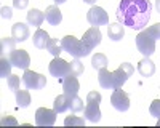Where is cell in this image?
Here are the masks:
<instances>
[{"label": "cell", "mask_w": 160, "mask_h": 128, "mask_svg": "<svg viewBox=\"0 0 160 128\" xmlns=\"http://www.w3.org/2000/svg\"><path fill=\"white\" fill-rule=\"evenodd\" d=\"M64 125H66V126H69V125H77V126H82V125H85V120H83V119H78V117H75V115H69V117H66Z\"/></svg>", "instance_id": "obj_30"}, {"label": "cell", "mask_w": 160, "mask_h": 128, "mask_svg": "<svg viewBox=\"0 0 160 128\" xmlns=\"http://www.w3.org/2000/svg\"><path fill=\"white\" fill-rule=\"evenodd\" d=\"M8 59L10 62L13 64L15 67H19V69H28L29 64H31V56L26 50H15L11 51V53L8 55Z\"/></svg>", "instance_id": "obj_10"}, {"label": "cell", "mask_w": 160, "mask_h": 128, "mask_svg": "<svg viewBox=\"0 0 160 128\" xmlns=\"http://www.w3.org/2000/svg\"><path fill=\"white\" fill-rule=\"evenodd\" d=\"M2 125H18V122L13 117H3L2 119Z\"/></svg>", "instance_id": "obj_36"}, {"label": "cell", "mask_w": 160, "mask_h": 128, "mask_svg": "<svg viewBox=\"0 0 160 128\" xmlns=\"http://www.w3.org/2000/svg\"><path fill=\"white\" fill-rule=\"evenodd\" d=\"M56 122V111L40 107L35 111V125L37 126H51Z\"/></svg>", "instance_id": "obj_7"}, {"label": "cell", "mask_w": 160, "mask_h": 128, "mask_svg": "<svg viewBox=\"0 0 160 128\" xmlns=\"http://www.w3.org/2000/svg\"><path fill=\"white\" fill-rule=\"evenodd\" d=\"M101 99H102V96L98 91H90L87 95V101H91V102H101Z\"/></svg>", "instance_id": "obj_33"}, {"label": "cell", "mask_w": 160, "mask_h": 128, "mask_svg": "<svg viewBox=\"0 0 160 128\" xmlns=\"http://www.w3.org/2000/svg\"><path fill=\"white\" fill-rule=\"evenodd\" d=\"M155 38L148 32V31H141L138 35H136V48H138V51L142 55V56H146V58H149L151 55H154L155 53Z\"/></svg>", "instance_id": "obj_3"}, {"label": "cell", "mask_w": 160, "mask_h": 128, "mask_svg": "<svg viewBox=\"0 0 160 128\" xmlns=\"http://www.w3.org/2000/svg\"><path fill=\"white\" fill-rule=\"evenodd\" d=\"M16 38H13V37H3L2 38V42H0V51H2V56H8L11 51H15L16 48Z\"/></svg>", "instance_id": "obj_22"}, {"label": "cell", "mask_w": 160, "mask_h": 128, "mask_svg": "<svg viewBox=\"0 0 160 128\" xmlns=\"http://www.w3.org/2000/svg\"><path fill=\"white\" fill-rule=\"evenodd\" d=\"M146 31H148V32L155 38V40H160V22H157V24L151 26V27H148Z\"/></svg>", "instance_id": "obj_32"}, {"label": "cell", "mask_w": 160, "mask_h": 128, "mask_svg": "<svg viewBox=\"0 0 160 128\" xmlns=\"http://www.w3.org/2000/svg\"><path fill=\"white\" fill-rule=\"evenodd\" d=\"M64 2H66V0H55L56 5H61V3H64Z\"/></svg>", "instance_id": "obj_39"}, {"label": "cell", "mask_w": 160, "mask_h": 128, "mask_svg": "<svg viewBox=\"0 0 160 128\" xmlns=\"http://www.w3.org/2000/svg\"><path fill=\"white\" fill-rule=\"evenodd\" d=\"M155 10L160 13V0H155Z\"/></svg>", "instance_id": "obj_37"}, {"label": "cell", "mask_w": 160, "mask_h": 128, "mask_svg": "<svg viewBox=\"0 0 160 128\" xmlns=\"http://www.w3.org/2000/svg\"><path fill=\"white\" fill-rule=\"evenodd\" d=\"M91 66H93V69H96V71L104 69L106 66H108V58H106V55L96 53L95 56H93V59H91Z\"/></svg>", "instance_id": "obj_26"}, {"label": "cell", "mask_w": 160, "mask_h": 128, "mask_svg": "<svg viewBox=\"0 0 160 128\" xmlns=\"http://www.w3.org/2000/svg\"><path fill=\"white\" fill-rule=\"evenodd\" d=\"M111 104L118 112H125L130 109V96L125 91H122L120 88H117V90H114V93L111 96Z\"/></svg>", "instance_id": "obj_9"}, {"label": "cell", "mask_w": 160, "mask_h": 128, "mask_svg": "<svg viewBox=\"0 0 160 128\" xmlns=\"http://www.w3.org/2000/svg\"><path fill=\"white\" fill-rule=\"evenodd\" d=\"M69 104H71V98H68L64 93L56 96L55 102H53V109L56 111V114H62L69 109Z\"/></svg>", "instance_id": "obj_21"}, {"label": "cell", "mask_w": 160, "mask_h": 128, "mask_svg": "<svg viewBox=\"0 0 160 128\" xmlns=\"http://www.w3.org/2000/svg\"><path fill=\"white\" fill-rule=\"evenodd\" d=\"M98 82L102 88L109 90V88H114V77H112V72H109L108 69H99V74H98Z\"/></svg>", "instance_id": "obj_19"}, {"label": "cell", "mask_w": 160, "mask_h": 128, "mask_svg": "<svg viewBox=\"0 0 160 128\" xmlns=\"http://www.w3.org/2000/svg\"><path fill=\"white\" fill-rule=\"evenodd\" d=\"M45 19V13H42L37 8H32L29 13H28V24L29 26H35V27H40Z\"/></svg>", "instance_id": "obj_20"}, {"label": "cell", "mask_w": 160, "mask_h": 128, "mask_svg": "<svg viewBox=\"0 0 160 128\" xmlns=\"http://www.w3.org/2000/svg\"><path fill=\"white\" fill-rule=\"evenodd\" d=\"M28 5H29V0H13V7L18 10H24Z\"/></svg>", "instance_id": "obj_34"}, {"label": "cell", "mask_w": 160, "mask_h": 128, "mask_svg": "<svg viewBox=\"0 0 160 128\" xmlns=\"http://www.w3.org/2000/svg\"><path fill=\"white\" fill-rule=\"evenodd\" d=\"M69 109L71 112H80V111H83V99H80L78 96H74L71 99V104H69Z\"/></svg>", "instance_id": "obj_28"}, {"label": "cell", "mask_w": 160, "mask_h": 128, "mask_svg": "<svg viewBox=\"0 0 160 128\" xmlns=\"http://www.w3.org/2000/svg\"><path fill=\"white\" fill-rule=\"evenodd\" d=\"M151 13L152 5L149 0H120L115 15L118 22L135 31H139L148 26Z\"/></svg>", "instance_id": "obj_1"}, {"label": "cell", "mask_w": 160, "mask_h": 128, "mask_svg": "<svg viewBox=\"0 0 160 128\" xmlns=\"http://www.w3.org/2000/svg\"><path fill=\"white\" fill-rule=\"evenodd\" d=\"M11 16H13V13H11V7H2V18L10 19Z\"/></svg>", "instance_id": "obj_35"}, {"label": "cell", "mask_w": 160, "mask_h": 128, "mask_svg": "<svg viewBox=\"0 0 160 128\" xmlns=\"http://www.w3.org/2000/svg\"><path fill=\"white\" fill-rule=\"evenodd\" d=\"M108 35L111 40L114 42H120L125 35V29H123V24L122 22H112L108 26Z\"/></svg>", "instance_id": "obj_16"}, {"label": "cell", "mask_w": 160, "mask_h": 128, "mask_svg": "<svg viewBox=\"0 0 160 128\" xmlns=\"http://www.w3.org/2000/svg\"><path fill=\"white\" fill-rule=\"evenodd\" d=\"M87 21L91 26H106L109 24V16L101 7H91L87 13Z\"/></svg>", "instance_id": "obj_8"}, {"label": "cell", "mask_w": 160, "mask_h": 128, "mask_svg": "<svg viewBox=\"0 0 160 128\" xmlns=\"http://www.w3.org/2000/svg\"><path fill=\"white\" fill-rule=\"evenodd\" d=\"M78 90H80V83H78V79L75 75H71V74H68L62 79V91H64V95L68 96V98H74V96H77V93H78Z\"/></svg>", "instance_id": "obj_11"}, {"label": "cell", "mask_w": 160, "mask_h": 128, "mask_svg": "<svg viewBox=\"0 0 160 128\" xmlns=\"http://www.w3.org/2000/svg\"><path fill=\"white\" fill-rule=\"evenodd\" d=\"M149 112H151L152 117L160 119V99L152 101V104H151V107H149Z\"/></svg>", "instance_id": "obj_31"}, {"label": "cell", "mask_w": 160, "mask_h": 128, "mask_svg": "<svg viewBox=\"0 0 160 128\" xmlns=\"http://www.w3.org/2000/svg\"><path fill=\"white\" fill-rule=\"evenodd\" d=\"M133 72H135V67H133L130 62L120 64L118 69H115V71L112 72V77H114V90L122 88L123 83L128 80V77L133 75Z\"/></svg>", "instance_id": "obj_5"}, {"label": "cell", "mask_w": 160, "mask_h": 128, "mask_svg": "<svg viewBox=\"0 0 160 128\" xmlns=\"http://www.w3.org/2000/svg\"><path fill=\"white\" fill-rule=\"evenodd\" d=\"M71 71H69V74L71 75H75V77H78V75H82L83 74V64L80 62V59L78 58H75L74 61H71Z\"/></svg>", "instance_id": "obj_27"}, {"label": "cell", "mask_w": 160, "mask_h": 128, "mask_svg": "<svg viewBox=\"0 0 160 128\" xmlns=\"http://www.w3.org/2000/svg\"><path fill=\"white\" fill-rule=\"evenodd\" d=\"M11 35L13 38H16V42H24L29 38V27L24 22H16L11 27Z\"/></svg>", "instance_id": "obj_14"}, {"label": "cell", "mask_w": 160, "mask_h": 128, "mask_svg": "<svg viewBox=\"0 0 160 128\" xmlns=\"http://www.w3.org/2000/svg\"><path fill=\"white\" fill-rule=\"evenodd\" d=\"M61 45L66 53H69L74 58H85L91 53V48L85 45L83 40H78L74 35H66L61 38Z\"/></svg>", "instance_id": "obj_2"}, {"label": "cell", "mask_w": 160, "mask_h": 128, "mask_svg": "<svg viewBox=\"0 0 160 128\" xmlns=\"http://www.w3.org/2000/svg\"><path fill=\"white\" fill-rule=\"evenodd\" d=\"M50 38H51V37L48 35V32H47V31L37 29V31H35V34H34V37H32L34 47H35V48H38V50L47 48V45H48V42H50Z\"/></svg>", "instance_id": "obj_18"}, {"label": "cell", "mask_w": 160, "mask_h": 128, "mask_svg": "<svg viewBox=\"0 0 160 128\" xmlns=\"http://www.w3.org/2000/svg\"><path fill=\"white\" fill-rule=\"evenodd\" d=\"M85 112V119L93 122V123H96L99 122L101 119V111H99V102H91V101H87V106L83 109Z\"/></svg>", "instance_id": "obj_13"}, {"label": "cell", "mask_w": 160, "mask_h": 128, "mask_svg": "<svg viewBox=\"0 0 160 128\" xmlns=\"http://www.w3.org/2000/svg\"><path fill=\"white\" fill-rule=\"evenodd\" d=\"M157 125H158V126H160V119H158V122H157Z\"/></svg>", "instance_id": "obj_40"}, {"label": "cell", "mask_w": 160, "mask_h": 128, "mask_svg": "<svg viewBox=\"0 0 160 128\" xmlns=\"http://www.w3.org/2000/svg\"><path fill=\"white\" fill-rule=\"evenodd\" d=\"M11 66L13 64L10 62V59L2 56V59H0V79H8L11 75Z\"/></svg>", "instance_id": "obj_24"}, {"label": "cell", "mask_w": 160, "mask_h": 128, "mask_svg": "<svg viewBox=\"0 0 160 128\" xmlns=\"http://www.w3.org/2000/svg\"><path fill=\"white\" fill-rule=\"evenodd\" d=\"M48 71H50V74H51L53 77H56L58 80H61V82H62V79L69 74L71 66H69V62H68V61H64L62 58L56 56L55 59H53V61L50 62Z\"/></svg>", "instance_id": "obj_6"}, {"label": "cell", "mask_w": 160, "mask_h": 128, "mask_svg": "<svg viewBox=\"0 0 160 128\" xmlns=\"http://www.w3.org/2000/svg\"><path fill=\"white\" fill-rule=\"evenodd\" d=\"M45 19L51 24V26H58L62 21V15L58 8V5H51L45 10Z\"/></svg>", "instance_id": "obj_17"}, {"label": "cell", "mask_w": 160, "mask_h": 128, "mask_svg": "<svg viewBox=\"0 0 160 128\" xmlns=\"http://www.w3.org/2000/svg\"><path fill=\"white\" fill-rule=\"evenodd\" d=\"M47 50H48V53H51L55 58L59 56L61 51H64L62 50V45H61V42L58 40V38H50V42L47 45Z\"/></svg>", "instance_id": "obj_25"}, {"label": "cell", "mask_w": 160, "mask_h": 128, "mask_svg": "<svg viewBox=\"0 0 160 128\" xmlns=\"http://www.w3.org/2000/svg\"><path fill=\"white\" fill-rule=\"evenodd\" d=\"M101 38H102V35H101V31H99V27H96V26H91V27L83 34V42H85V45L88 47V48H96L99 43H101Z\"/></svg>", "instance_id": "obj_12"}, {"label": "cell", "mask_w": 160, "mask_h": 128, "mask_svg": "<svg viewBox=\"0 0 160 128\" xmlns=\"http://www.w3.org/2000/svg\"><path fill=\"white\" fill-rule=\"evenodd\" d=\"M85 3H88V5H95L96 3V0H83Z\"/></svg>", "instance_id": "obj_38"}, {"label": "cell", "mask_w": 160, "mask_h": 128, "mask_svg": "<svg viewBox=\"0 0 160 128\" xmlns=\"http://www.w3.org/2000/svg\"><path fill=\"white\" fill-rule=\"evenodd\" d=\"M138 72L142 75V77H152L154 74H155V64L149 59V58H142L139 62H138Z\"/></svg>", "instance_id": "obj_15"}, {"label": "cell", "mask_w": 160, "mask_h": 128, "mask_svg": "<svg viewBox=\"0 0 160 128\" xmlns=\"http://www.w3.org/2000/svg\"><path fill=\"white\" fill-rule=\"evenodd\" d=\"M16 104L18 107H28L31 104V95L28 90H18L16 91Z\"/></svg>", "instance_id": "obj_23"}, {"label": "cell", "mask_w": 160, "mask_h": 128, "mask_svg": "<svg viewBox=\"0 0 160 128\" xmlns=\"http://www.w3.org/2000/svg\"><path fill=\"white\" fill-rule=\"evenodd\" d=\"M7 83H8V88L11 90V91H15V93L18 91L19 86H21V80H19L18 75H10L8 80H7Z\"/></svg>", "instance_id": "obj_29"}, {"label": "cell", "mask_w": 160, "mask_h": 128, "mask_svg": "<svg viewBox=\"0 0 160 128\" xmlns=\"http://www.w3.org/2000/svg\"><path fill=\"white\" fill-rule=\"evenodd\" d=\"M22 83H24V86L28 90H42L47 85V79H45V75H42V74H37L34 71L26 69L24 75H22Z\"/></svg>", "instance_id": "obj_4"}]
</instances>
